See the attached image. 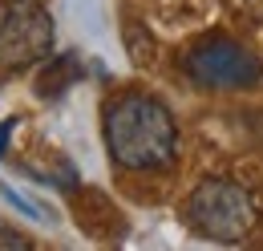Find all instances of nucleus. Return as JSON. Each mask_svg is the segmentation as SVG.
Returning <instances> with one entry per match:
<instances>
[{
	"label": "nucleus",
	"instance_id": "f03ea898",
	"mask_svg": "<svg viewBox=\"0 0 263 251\" xmlns=\"http://www.w3.org/2000/svg\"><path fill=\"white\" fill-rule=\"evenodd\" d=\"M182 215L202 239H215V243H239L243 235H251V227L259 219L251 190L231 178H202L186 194Z\"/></svg>",
	"mask_w": 263,
	"mask_h": 251
},
{
	"label": "nucleus",
	"instance_id": "423d86ee",
	"mask_svg": "<svg viewBox=\"0 0 263 251\" xmlns=\"http://www.w3.org/2000/svg\"><path fill=\"white\" fill-rule=\"evenodd\" d=\"M12 247H33V239L21 235L16 227H4V223H0V251H12Z\"/></svg>",
	"mask_w": 263,
	"mask_h": 251
},
{
	"label": "nucleus",
	"instance_id": "7ed1b4c3",
	"mask_svg": "<svg viewBox=\"0 0 263 251\" xmlns=\"http://www.w3.org/2000/svg\"><path fill=\"white\" fill-rule=\"evenodd\" d=\"M182 69L198 89H247L263 77L259 57L227 37H211V41L195 45L186 53Z\"/></svg>",
	"mask_w": 263,
	"mask_h": 251
},
{
	"label": "nucleus",
	"instance_id": "20e7f679",
	"mask_svg": "<svg viewBox=\"0 0 263 251\" xmlns=\"http://www.w3.org/2000/svg\"><path fill=\"white\" fill-rule=\"evenodd\" d=\"M53 53V16L33 0L0 4V65L29 69Z\"/></svg>",
	"mask_w": 263,
	"mask_h": 251
},
{
	"label": "nucleus",
	"instance_id": "0eeeda50",
	"mask_svg": "<svg viewBox=\"0 0 263 251\" xmlns=\"http://www.w3.org/2000/svg\"><path fill=\"white\" fill-rule=\"evenodd\" d=\"M12 126H16V122H4V126H0V158H4V150H8V138H12Z\"/></svg>",
	"mask_w": 263,
	"mask_h": 251
},
{
	"label": "nucleus",
	"instance_id": "f257e3e1",
	"mask_svg": "<svg viewBox=\"0 0 263 251\" xmlns=\"http://www.w3.org/2000/svg\"><path fill=\"white\" fill-rule=\"evenodd\" d=\"M101 142L114 166L134 174H158L174 166L178 126L162 97L126 89L101 105Z\"/></svg>",
	"mask_w": 263,
	"mask_h": 251
},
{
	"label": "nucleus",
	"instance_id": "39448f33",
	"mask_svg": "<svg viewBox=\"0 0 263 251\" xmlns=\"http://www.w3.org/2000/svg\"><path fill=\"white\" fill-rule=\"evenodd\" d=\"M53 69H57V77H49V73H45V77H41V85H36V89H41V97H61V89H65L69 81L81 73V65H77V57H73V53H69V57H61V61H53Z\"/></svg>",
	"mask_w": 263,
	"mask_h": 251
}]
</instances>
